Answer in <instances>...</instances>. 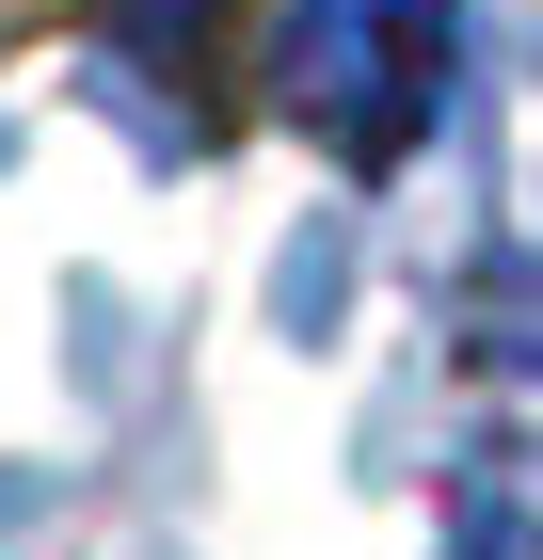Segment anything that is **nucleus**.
<instances>
[{"mask_svg":"<svg viewBox=\"0 0 543 560\" xmlns=\"http://www.w3.org/2000/svg\"><path fill=\"white\" fill-rule=\"evenodd\" d=\"M448 96V0H288L272 33V113L320 129L352 176H383L400 144L432 129Z\"/></svg>","mask_w":543,"mask_h":560,"instance_id":"f257e3e1","label":"nucleus"}]
</instances>
